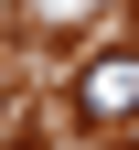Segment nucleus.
Instances as JSON below:
<instances>
[{"label": "nucleus", "instance_id": "1", "mask_svg": "<svg viewBox=\"0 0 139 150\" xmlns=\"http://www.w3.org/2000/svg\"><path fill=\"white\" fill-rule=\"evenodd\" d=\"M75 118H86V129H118V118H139V54H128V43L86 54V75H75Z\"/></svg>", "mask_w": 139, "mask_h": 150}]
</instances>
